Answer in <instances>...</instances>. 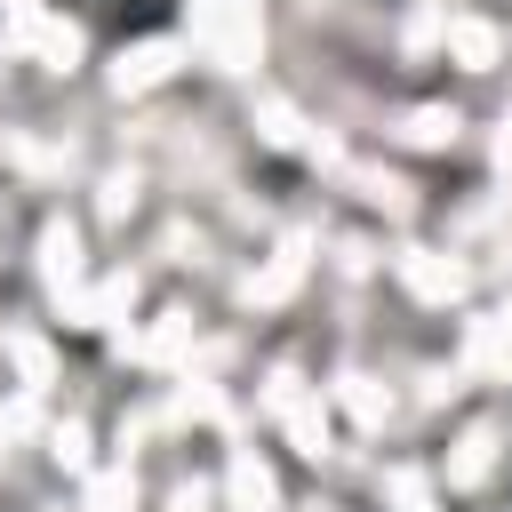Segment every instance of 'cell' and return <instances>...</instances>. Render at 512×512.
I'll list each match as a JSON object with an SVG mask.
<instances>
[{"instance_id": "6da1fadb", "label": "cell", "mask_w": 512, "mask_h": 512, "mask_svg": "<svg viewBox=\"0 0 512 512\" xmlns=\"http://www.w3.org/2000/svg\"><path fill=\"white\" fill-rule=\"evenodd\" d=\"M168 72V48H136V56H120V88H144V80H160Z\"/></svg>"}, {"instance_id": "7a4b0ae2", "label": "cell", "mask_w": 512, "mask_h": 512, "mask_svg": "<svg viewBox=\"0 0 512 512\" xmlns=\"http://www.w3.org/2000/svg\"><path fill=\"white\" fill-rule=\"evenodd\" d=\"M232 496H240L248 512H264V504H272V480H264L256 464H240V480H232Z\"/></svg>"}, {"instance_id": "3957f363", "label": "cell", "mask_w": 512, "mask_h": 512, "mask_svg": "<svg viewBox=\"0 0 512 512\" xmlns=\"http://www.w3.org/2000/svg\"><path fill=\"white\" fill-rule=\"evenodd\" d=\"M456 48H464V56H472V64H488V56H496V40H488V32H480V24H456Z\"/></svg>"}]
</instances>
